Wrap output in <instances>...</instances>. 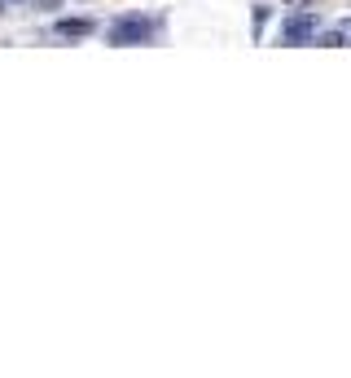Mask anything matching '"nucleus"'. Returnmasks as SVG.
I'll return each instance as SVG.
<instances>
[{
  "label": "nucleus",
  "mask_w": 351,
  "mask_h": 378,
  "mask_svg": "<svg viewBox=\"0 0 351 378\" xmlns=\"http://www.w3.org/2000/svg\"><path fill=\"white\" fill-rule=\"evenodd\" d=\"M347 31H351V22H347Z\"/></svg>",
  "instance_id": "nucleus-6"
},
{
  "label": "nucleus",
  "mask_w": 351,
  "mask_h": 378,
  "mask_svg": "<svg viewBox=\"0 0 351 378\" xmlns=\"http://www.w3.org/2000/svg\"><path fill=\"white\" fill-rule=\"evenodd\" d=\"M316 31H321V18H316V13H294V18H286V27H281V40L286 44H308V40H316Z\"/></svg>",
  "instance_id": "nucleus-2"
},
{
  "label": "nucleus",
  "mask_w": 351,
  "mask_h": 378,
  "mask_svg": "<svg viewBox=\"0 0 351 378\" xmlns=\"http://www.w3.org/2000/svg\"><path fill=\"white\" fill-rule=\"evenodd\" d=\"M53 31H57L62 40H83V36H88V31H92V18H62V22H57Z\"/></svg>",
  "instance_id": "nucleus-3"
},
{
  "label": "nucleus",
  "mask_w": 351,
  "mask_h": 378,
  "mask_svg": "<svg viewBox=\"0 0 351 378\" xmlns=\"http://www.w3.org/2000/svg\"><path fill=\"white\" fill-rule=\"evenodd\" d=\"M149 31H154V22H149L145 13H128V18H114V22H110V44H119V48L145 44Z\"/></svg>",
  "instance_id": "nucleus-1"
},
{
  "label": "nucleus",
  "mask_w": 351,
  "mask_h": 378,
  "mask_svg": "<svg viewBox=\"0 0 351 378\" xmlns=\"http://www.w3.org/2000/svg\"><path fill=\"white\" fill-rule=\"evenodd\" d=\"M321 44H329V48H343V44H347V31H321Z\"/></svg>",
  "instance_id": "nucleus-4"
},
{
  "label": "nucleus",
  "mask_w": 351,
  "mask_h": 378,
  "mask_svg": "<svg viewBox=\"0 0 351 378\" xmlns=\"http://www.w3.org/2000/svg\"><path fill=\"white\" fill-rule=\"evenodd\" d=\"M263 22H268V9H255V22H250V27H255V40H259V31H263Z\"/></svg>",
  "instance_id": "nucleus-5"
}]
</instances>
